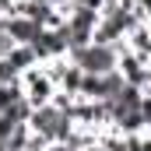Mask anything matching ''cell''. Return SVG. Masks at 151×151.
I'll use <instances>...</instances> for the list:
<instances>
[{
    "instance_id": "6da1fadb",
    "label": "cell",
    "mask_w": 151,
    "mask_h": 151,
    "mask_svg": "<svg viewBox=\"0 0 151 151\" xmlns=\"http://www.w3.org/2000/svg\"><path fill=\"white\" fill-rule=\"evenodd\" d=\"M28 127H32V134L42 137L46 144H60V141H67V137H70V130H74L77 123H74V116H70V113H63V109H56V106L49 102V106L32 109Z\"/></svg>"
},
{
    "instance_id": "7a4b0ae2",
    "label": "cell",
    "mask_w": 151,
    "mask_h": 151,
    "mask_svg": "<svg viewBox=\"0 0 151 151\" xmlns=\"http://www.w3.org/2000/svg\"><path fill=\"white\" fill-rule=\"evenodd\" d=\"M123 53H127V42H119V46H99V42H91L84 49L67 53V60L77 63L84 74H113V70H119V56Z\"/></svg>"
},
{
    "instance_id": "3957f363",
    "label": "cell",
    "mask_w": 151,
    "mask_h": 151,
    "mask_svg": "<svg viewBox=\"0 0 151 151\" xmlns=\"http://www.w3.org/2000/svg\"><path fill=\"white\" fill-rule=\"evenodd\" d=\"M21 91H25L28 106L39 109V106H49V102H53V95H56L60 88H56V81L49 77V70L39 63V67H32V70H25V74H21Z\"/></svg>"
},
{
    "instance_id": "277c9868",
    "label": "cell",
    "mask_w": 151,
    "mask_h": 151,
    "mask_svg": "<svg viewBox=\"0 0 151 151\" xmlns=\"http://www.w3.org/2000/svg\"><path fill=\"white\" fill-rule=\"evenodd\" d=\"M123 88H127V81H123L119 70H113V74H84L81 95L91 99V102H113Z\"/></svg>"
},
{
    "instance_id": "5b68a950",
    "label": "cell",
    "mask_w": 151,
    "mask_h": 151,
    "mask_svg": "<svg viewBox=\"0 0 151 151\" xmlns=\"http://www.w3.org/2000/svg\"><path fill=\"white\" fill-rule=\"evenodd\" d=\"M32 49H35L39 63L56 60V56H67V49H70V28H67V21L60 28H42V35L32 42Z\"/></svg>"
},
{
    "instance_id": "8992f818",
    "label": "cell",
    "mask_w": 151,
    "mask_h": 151,
    "mask_svg": "<svg viewBox=\"0 0 151 151\" xmlns=\"http://www.w3.org/2000/svg\"><path fill=\"white\" fill-rule=\"evenodd\" d=\"M119 74H123L127 84H134V88H148V63L141 56H134L130 49L119 56Z\"/></svg>"
},
{
    "instance_id": "52a82bcc",
    "label": "cell",
    "mask_w": 151,
    "mask_h": 151,
    "mask_svg": "<svg viewBox=\"0 0 151 151\" xmlns=\"http://www.w3.org/2000/svg\"><path fill=\"white\" fill-rule=\"evenodd\" d=\"M7 32H11V39H14L18 46H32V42L42 35V25H39V21H32V18L14 14V18H7Z\"/></svg>"
},
{
    "instance_id": "ba28073f",
    "label": "cell",
    "mask_w": 151,
    "mask_h": 151,
    "mask_svg": "<svg viewBox=\"0 0 151 151\" xmlns=\"http://www.w3.org/2000/svg\"><path fill=\"white\" fill-rule=\"evenodd\" d=\"M127 49L134 56H141L144 63H151V25H137L127 32Z\"/></svg>"
},
{
    "instance_id": "9c48e42d",
    "label": "cell",
    "mask_w": 151,
    "mask_h": 151,
    "mask_svg": "<svg viewBox=\"0 0 151 151\" xmlns=\"http://www.w3.org/2000/svg\"><path fill=\"white\" fill-rule=\"evenodd\" d=\"M7 60H11V67L14 70H32V67H39V56H35V49L32 46H14L11 53H7Z\"/></svg>"
},
{
    "instance_id": "30bf717a",
    "label": "cell",
    "mask_w": 151,
    "mask_h": 151,
    "mask_svg": "<svg viewBox=\"0 0 151 151\" xmlns=\"http://www.w3.org/2000/svg\"><path fill=\"white\" fill-rule=\"evenodd\" d=\"M28 137H32V127H28V123H18V127H14V134L7 137V151H25Z\"/></svg>"
},
{
    "instance_id": "8fae6325",
    "label": "cell",
    "mask_w": 151,
    "mask_h": 151,
    "mask_svg": "<svg viewBox=\"0 0 151 151\" xmlns=\"http://www.w3.org/2000/svg\"><path fill=\"white\" fill-rule=\"evenodd\" d=\"M18 81H21V70H14L11 60L0 56V84H18Z\"/></svg>"
},
{
    "instance_id": "7c38bea8",
    "label": "cell",
    "mask_w": 151,
    "mask_h": 151,
    "mask_svg": "<svg viewBox=\"0 0 151 151\" xmlns=\"http://www.w3.org/2000/svg\"><path fill=\"white\" fill-rule=\"evenodd\" d=\"M14 46H18V42L11 39V32H7V21L0 18V56H7V53H11Z\"/></svg>"
},
{
    "instance_id": "4fadbf2b",
    "label": "cell",
    "mask_w": 151,
    "mask_h": 151,
    "mask_svg": "<svg viewBox=\"0 0 151 151\" xmlns=\"http://www.w3.org/2000/svg\"><path fill=\"white\" fill-rule=\"evenodd\" d=\"M14 127H18V123H14L11 116H7V113H0V141H7V137L14 134Z\"/></svg>"
},
{
    "instance_id": "5bb4252c",
    "label": "cell",
    "mask_w": 151,
    "mask_h": 151,
    "mask_svg": "<svg viewBox=\"0 0 151 151\" xmlns=\"http://www.w3.org/2000/svg\"><path fill=\"white\" fill-rule=\"evenodd\" d=\"M134 4H137V11H141V18H144V21L151 25V0H134Z\"/></svg>"
},
{
    "instance_id": "9a60e30c",
    "label": "cell",
    "mask_w": 151,
    "mask_h": 151,
    "mask_svg": "<svg viewBox=\"0 0 151 151\" xmlns=\"http://www.w3.org/2000/svg\"><path fill=\"white\" fill-rule=\"evenodd\" d=\"M0 151H7V141H0Z\"/></svg>"
},
{
    "instance_id": "2e32d148",
    "label": "cell",
    "mask_w": 151,
    "mask_h": 151,
    "mask_svg": "<svg viewBox=\"0 0 151 151\" xmlns=\"http://www.w3.org/2000/svg\"><path fill=\"white\" fill-rule=\"evenodd\" d=\"M18 4H21V0H18Z\"/></svg>"
}]
</instances>
